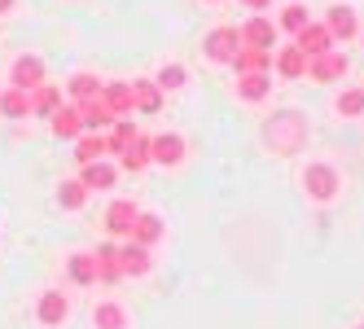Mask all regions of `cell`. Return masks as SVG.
<instances>
[{"label":"cell","instance_id":"obj_12","mask_svg":"<svg viewBox=\"0 0 364 329\" xmlns=\"http://www.w3.org/2000/svg\"><path fill=\"white\" fill-rule=\"evenodd\" d=\"M154 268V259H149V246H141V242H132L127 237L123 246H119V272L123 276H145Z\"/></svg>","mask_w":364,"mask_h":329},{"label":"cell","instance_id":"obj_14","mask_svg":"<svg viewBox=\"0 0 364 329\" xmlns=\"http://www.w3.org/2000/svg\"><path fill=\"white\" fill-rule=\"evenodd\" d=\"M272 66H277L281 80H303V75H307V53L299 44H285V48L272 53Z\"/></svg>","mask_w":364,"mask_h":329},{"label":"cell","instance_id":"obj_32","mask_svg":"<svg viewBox=\"0 0 364 329\" xmlns=\"http://www.w3.org/2000/svg\"><path fill=\"white\" fill-rule=\"evenodd\" d=\"M58 202H62V211H84V202H88L84 180H62L58 185Z\"/></svg>","mask_w":364,"mask_h":329},{"label":"cell","instance_id":"obj_8","mask_svg":"<svg viewBox=\"0 0 364 329\" xmlns=\"http://www.w3.org/2000/svg\"><path fill=\"white\" fill-rule=\"evenodd\" d=\"M136 211H141V207H136L132 198H114L110 207H106V233L127 242V237H132V220H136Z\"/></svg>","mask_w":364,"mask_h":329},{"label":"cell","instance_id":"obj_37","mask_svg":"<svg viewBox=\"0 0 364 329\" xmlns=\"http://www.w3.org/2000/svg\"><path fill=\"white\" fill-rule=\"evenodd\" d=\"M355 329H364V325H355Z\"/></svg>","mask_w":364,"mask_h":329},{"label":"cell","instance_id":"obj_6","mask_svg":"<svg viewBox=\"0 0 364 329\" xmlns=\"http://www.w3.org/2000/svg\"><path fill=\"white\" fill-rule=\"evenodd\" d=\"M36 320H40L44 329H62V325L70 320V298H66L62 290H44L40 303H36Z\"/></svg>","mask_w":364,"mask_h":329},{"label":"cell","instance_id":"obj_39","mask_svg":"<svg viewBox=\"0 0 364 329\" xmlns=\"http://www.w3.org/2000/svg\"><path fill=\"white\" fill-rule=\"evenodd\" d=\"M360 40H364V36H360Z\"/></svg>","mask_w":364,"mask_h":329},{"label":"cell","instance_id":"obj_21","mask_svg":"<svg viewBox=\"0 0 364 329\" xmlns=\"http://www.w3.org/2000/svg\"><path fill=\"white\" fill-rule=\"evenodd\" d=\"M163 233H167V224L154 215V211H136V220H132V242L154 246V242H163Z\"/></svg>","mask_w":364,"mask_h":329},{"label":"cell","instance_id":"obj_15","mask_svg":"<svg viewBox=\"0 0 364 329\" xmlns=\"http://www.w3.org/2000/svg\"><path fill=\"white\" fill-rule=\"evenodd\" d=\"M48 128H53L58 141H75L84 132V119H80V106H58L53 114H48Z\"/></svg>","mask_w":364,"mask_h":329},{"label":"cell","instance_id":"obj_9","mask_svg":"<svg viewBox=\"0 0 364 329\" xmlns=\"http://www.w3.org/2000/svg\"><path fill=\"white\" fill-rule=\"evenodd\" d=\"M325 27H329V36H333V44L338 40H355L360 36V18H355V9L351 5H329L325 9Z\"/></svg>","mask_w":364,"mask_h":329},{"label":"cell","instance_id":"obj_11","mask_svg":"<svg viewBox=\"0 0 364 329\" xmlns=\"http://www.w3.org/2000/svg\"><path fill=\"white\" fill-rule=\"evenodd\" d=\"M294 44L303 48L307 58H321V53H329V48H338V44H333V36H329V27H325V22H307L303 31H294Z\"/></svg>","mask_w":364,"mask_h":329},{"label":"cell","instance_id":"obj_24","mask_svg":"<svg viewBox=\"0 0 364 329\" xmlns=\"http://www.w3.org/2000/svg\"><path fill=\"white\" fill-rule=\"evenodd\" d=\"M92 329H127V312H123V303H114V298L97 303V308H92Z\"/></svg>","mask_w":364,"mask_h":329},{"label":"cell","instance_id":"obj_25","mask_svg":"<svg viewBox=\"0 0 364 329\" xmlns=\"http://www.w3.org/2000/svg\"><path fill=\"white\" fill-rule=\"evenodd\" d=\"M62 106V88L58 84H40V88H31V114L36 119H48Z\"/></svg>","mask_w":364,"mask_h":329},{"label":"cell","instance_id":"obj_33","mask_svg":"<svg viewBox=\"0 0 364 329\" xmlns=\"http://www.w3.org/2000/svg\"><path fill=\"white\" fill-rule=\"evenodd\" d=\"M307 22H311V18H307V5H299V0H290V5L281 9V18H277V27L294 36V31H303V27H307Z\"/></svg>","mask_w":364,"mask_h":329},{"label":"cell","instance_id":"obj_19","mask_svg":"<svg viewBox=\"0 0 364 329\" xmlns=\"http://www.w3.org/2000/svg\"><path fill=\"white\" fill-rule=\"evenodd\" d=\"M92 259H97V281H123V272H119V246L114 242H101L92 250Z\"/></svg>","mask_w":364,"mask_h":329},{"label":"cell","instance_id":"obj_5","mask_svg":"<svg viewBox=\"0 0 364 329\" xmlns=\"http://www.w3.org/2000/svg\"><path fill=\"white\" fill-rule=\"evenodd\" d=\"M237 48H242L237 27H211V31H206V40H202V53L211 58V62H220V66H228Z\"/></svg>","mask_w":364,"mask_h":329},{"label":"cell","instance_id":"obj_22","mask_svg":"<svg viewBox=\"0 0 364 329\" xmlns=\"http://www.w3.org/2000/svg\"><path fill=\"white\" fill-rule=\"evenodd\" d=\"M114 176H119V171H114L106 158H97V163H84L80 180H84V189H88V193H92V189L101 193V189H114Z\"/></svg>","mask_w":364,"mask_h":329},{"label":"cell","instance_id":"obj_2","mask_svg":"<svg viewBox=\"0 0 364 329\" xmlns=\"http://www.w3.org/2000/svg\"><path fill=\"white\" fill-rule=\"evenodd\" d=\"M299 185H303V193L311 202H333L338 189H343V176H338V167H329V163H307L299 171Z\"/></svg>","mask_w":364,"mask_h":329},{"label":"cell","instance_id":"obj_29","mask_svg":"<svg viewBox=\"0 0 364 329\" xmlns=\"http://www.w3.org/2000/svg\"><path fill=\"white\" fill-rule=\"evenodd\" d=\"M0 114H5V119H27L31 114V92L5 88V92H0Z\"/></svg>","mask_w":364,"mask_h":329},{"label":"cell","instance_id":"obj_26","mask_svg":"<svg viewBox=\"0 0 364 329\" xmlns=\"http://www.w3.org/2000/svg\"><path fill=\"white\" fill-rule=\"evenodd\" d=\"M333 114H338V119H360V114H364V88L351 84V88L338 92V97H333Z\"/></svg>","mask_w":364,"mask_h":329},{"label":"cell","instance_id":"obj_17","mask_svg":"<svg viewBox=\"0 0 364 329\" xmlns=\"http://www.w3.org/2000/svg\"><path fill=\"white\" fill-rule=\"evenodd\" d=\"M119 167L132 171V176H141V171L149 167V136H145V132H136L132 141H127V149L119 154Z\"/></svg>","mask_w":364,"mask_h":329},{"label":"cell","instance_id":"obj_28","mask_svg":"<svg viewBox=\"0 0 364 329\" xmlns=\"http://www.w3.org/2000/svg\"><path fill=\"white\" fill-rule=\"evenodd\" d=\"M101 84H106V80H97L92 70H75L70 80H66V92L75 101H88V97H101Z\"/></svg>","mask_w":364,"mask_h":329},{"label":"cell","instance_id":"obj_35","mask_svg":"<svg viewBox=\"0 0 364 329\" xmlns=\"http://www.w3.org/2000/svg\"><path fill=\"white\" fill-rule=\"evenodd\" d=\"M242 5H246V9H250V14H264V9H268V5H272V0H242Z\"/></svg>","mask_w":364,"mask_h":329},{"label":"cell","instance_id":"obj_16","mask_svg":"<svg viewBox=\"0 0 364 329\" xmlns=\"http://www.w3.org/2000/svg\"><path fill=\"white\" fill-rule=\"evenodd\" d=\"M80 106V119H84V132H106L110 123H114V114H110V106L101 97H88V101H75Z\"/></svg>","mask_w":364,"mask_h":329},{"label":"cell","instance_id":"obj_4","mask_svg":"<svg viewBox=\"0 0 364 329\" xmlns=\"http://www.w3.org/2000/svg\"><path fill=\"white\" fill-rule=\"evenodd\" d=\"M189 154V145L180 132H159V136H149V163H159V167H180Z\"/></svg>","mask_w":364,"mask_h":329},{"label":"cell","instance_id":"obj_34","mask_svg":"<svg viewBox=\"0 0 364 329\" xmlns=\"http://www.w3.org/2000/svg\"><path fill=\"white\" fill-rule=\"evenodd\" d=\"M185 80H189V70L180 66V62H167L159 75H154V84H159L163 92H176V88H185Z\"/></svg>","mask_w":364,"mask_h":329},{"label":"cell","instance_id":"obj_10","mask_svg":"<svg viewBox=\"0 0 364 329\" xmlns=\"http://www.w3.org/2000/svg\"><path fill=\"white\" fill-rule=\"evenodd\" d=\"M237 36H242V44H246V48H277V27H272L264 14L246 18L242 27H237Z\"/></svg>","mask_w":364,"mask_h":329},{"label":"cell","instance_id":"obj_18","mask_svg":"<svg viewBox=\"0 0 364 329\" xmlns=\"http://www.w3.org/2000/svg\"><path fill=\"white\" fill-rule=\"evenodd\" d=\"M272 53H277V48H237V53H232V70H237V75H246V70H272Z\"/></svg>","mask_w":364,"mask_h":329},{"label":"cell","instance_id":"obj_36","mask_svg":"<svg viewBox=\"0 0 364 329\" xmlns=\"http://www.w3.org/2000/svg\"><path fill=\"white\" fill-rule=\"evenodd\" d=\"M14 5H18V0H0V14H9Z\"/></svg>","mask_w":364,"mask_h":329},{"label":"cell","instance_id":"obj_31","mask_svg":"<svg viewBox=\"0 0 364 329\" xmlns=\"http://www.w3.org/2000/svg\"><path fill=\"white\" fill-rule=\"evenodd\" d=\"M136 132H141V128H136L132 119H114V123H110V136H106V154H123L127 141H132Z\"/></svg>","mask_w":364,"mask_h":329},{"label":"cell","instance_id":"obj_30","mask_svg":"<svg viewBox=\"0 0 364 329\" xmlns=\"http://www.w3.org/2000/svg\"><path fill=\"white\" fill-rule=\"evenodd\" d=\"M132 97H136V110L141 114H154L163 106V88L154 84V80H132Z\"/></svg>","mask_w":364,"mask_h":329},{"label":"cell","instance_id":"obj_20","mask_svg":"<svg viewBox=\"0 0 364 329\" xmlns=\"http://www.w3.org/2000/svg\"><path fill=\"white\" fill-rule=\"evenodd\" d=\"M272 92V75L268 70H246V75H237V97L242 101H264Z\"/></svg>","mask_w":364,"mask_h":329},{"label":"cell","instance_id":"obj_7","mask_svg":"<svg viewBox=\"0 0 364 329\" xmlns=\"http://www.w3.org/2000/svg\"><path fill=\"white\" fill-rule=\"evenodd\" d=\"M40 84H44V58H36V53L14 58V66H9V88L31 92V88H40Z\"/></svg>","mask_w":364,"mask_h":329},{"label":"cell","instance_id":"obj_23","mask_svg":"<svg viewBox=\"0 0 364 329\" xmlns=\"http://www.w3.org/2000/svg\"><path fill=\"white\" fill-rule=\"evenodd\" d=\"M97 158H106V136L101 132H80L75 136V163H97Z\"/></svg>","mask_w":364,"mask_h":329},{"label":"cell","instance_id":"obj_3","mask_svg":"<svg viewBox=\"0 0 364 329\" xmlns=\"http://www.w3.org/2000/svg\"><path fill=\"white\" fill-rule=\"evenodd\" d=\"M347 70H351V62H347V53H338V48H329L321 58H307V80L311 84H343Z\"/></svg>","mask_w":364,"mask_h":329},{"label":"cell","instance_id":"obj_13","mask_svg":"<svg viewBox=\"0 0 364 329\" xmlns=\"http://www.w3.org/2000/svg\"><path fill=\"white\" fill-rule=\"evenodd\" d=\"M101 101L110 106L114 119H127L136 110V97H132V84H123V80H110V84H101Z\"/></svg>","mask_w":364,"mask_h":329},{"label":"cell","instance_id":"obj_38","mask_svg":"<svg viewBox=\"0 0 364 329\" xmlns=\"http://www.w3.org/2000/svg\"><path fill=\"white\" fill-rule=\"evenodd\" d=\"M211 5H215V0H211Z\"/></svg>","mask_w":364,"mask_h":329},{"label":"cell","instance_id":"obj_1","mask_svg":"<svg viewBox=\"0 0 364 329\" xmlns=\"http://www.w3.org/2000/svg\"><path fill=\"white\" fill-rule=\"evenodd\" d=\"M264 136H268V145L277 149V154H299V145L307 141V123L294 110H281V114H272Z\"/></svg>","mask_w":364,"mask_h":329},{"label":"cell","instance_id":"obj_27","mask_svg":"<svg viewBox=\"0 0 364 329\" xmlns=\"http://www.w3.org/2000/svg\"><path fill=\"white\" fill-rule=\"evenodd\" d=\"M66 268H70V281H75V286H97V259H92V250L70 255Z\"/></svg>","mask_w":364,"mask_h":329}]
</instances>
